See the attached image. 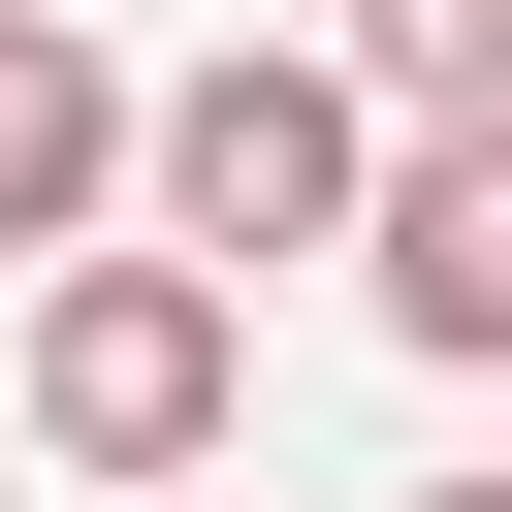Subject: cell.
I'll return each mask as SVG.
<instances>
[{
  "label": "cell",
  "instance_id": "1",
  "mask_svg": "<svg viewBox=\"0 0 512 512\" xmlns=\"http://www.w3.org/2000/svg\"><path fill=\"white\" fill-rule=\"evenodd\" d=\"M224 384H256V288H224L192 224H96V256H32V352H0V416H32L64 480H192V448H224Z\"/></svg>",
  "mask_w": 512,
  "mask_h": 512
},
{
  "label": "cell",
  "instance_id": "2",
  "mask_svg": "<svg viewBox=\"0 0 512 512\" xmlns=\"http://www.w3.org/2000/svg\"><path fill=\"white\" fill-rule=\"evenodd\" d=\"M128 192H160L224 288H256V256H352V192H384V64H352V32H224V64H160Z\"/></svg>",
  "mask_w": 512,
  "mask_h": 512
},
{
  "label": "cell",
  "instance_id": "3",
  "mask_svg": "<svg viewBox=\"0 0 512 512\" xmlns=\"http://www.w3.org/2000/svg\"><path fill=\"white\" fill-rule=\"evenodd\" d=\"M352 288H384V352H512V128H384V192H352Z\"/></svg>",
  "mask_w": 512,
  "mask_h": 512
},
{
  "label": "cell",
  "instance_id": "4",
  "mask_svg": "<svg viewBox=\"0 0 512 512\" xmlns=\"http://www.w3.org/2000/svg\"><path fill=\"white\" fill-rule=\"evenodd\" d=\"M128 128H160V96L32 0V32H0V256H96V224H128Z\"/></svg>",
  "mask_w": 512,
  "mask_h": 512
},
{
  "label": "cell",
  "instance_id": "5",
  "mask_svg": "<svg viewBox=\"0 0 512 512\" xmlns=\"http://www.w3.org/2000/svg\"><path fill=\"white\" fill-rule=\"evenodd\" d=\"M352 64H384V128H512V0H352Z\"/></svg>",
  "mask_w": 512,
  "mask_h": 512
},
{
  "label": "cell",
  "instance_id": "6",
  "mask_svg": "<svg viewBox=\"0 0 512 512\" xmlns=\"http://www.w3.org/2000/svg\"><path fill=\"white\" fill-rule=\"evenodd\" d=\"M416 512H512V480H416Z\"/></svg>",
  "mask_w": 512,
  "mask_h": 512
},
{
  "label": "cell",
  "instance_id": "7",
  "mask_svg": "<svg viewBox=\"0 0 512 512\" xmlns=\"http://www.w3.org/2000/svg\"><path fill=\"white\" fill-rule=\"evenodd\" d=\"M0 32H32V0H0Z\"/></svg>",
  "mask_w": 512,
  "mask_h": 512
},
{
  "label": "cell",
  "instance_id": "8",
  "mask_svg": "<svg viewBox=\"0 0 512 512\" xmlns=\"http://www.w3.org/2000/svg\"><path fill=\"white\" fill-rule=\"evenodd\" d=\"M0 448H32V416H0Z\"/></svg>",
  "mask_w": 512,
  "mask_h": 512
}]
</instances>
